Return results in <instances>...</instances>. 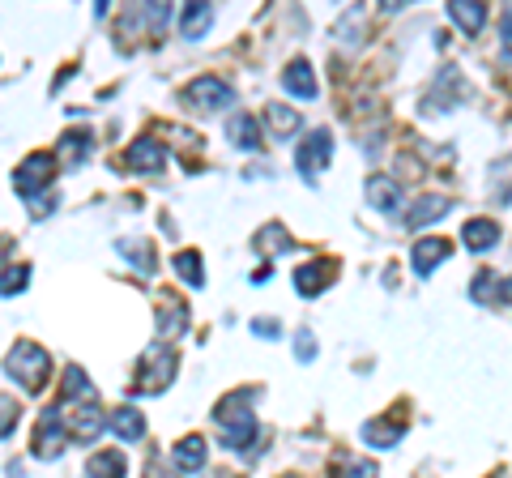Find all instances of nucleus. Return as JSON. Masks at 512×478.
I'll return each instance as SVG.
<instances>
[{"label": "nucleus", "mask_w": 512, "mask_h": 478, "mask_svg": "<svg viewBox=\"0 0 512 478\" xmlns=\"http://www.w3.org/2000/svg\"><path fill=\"white\" fill-rule=\"evenodd\" d=\"M248 402H256V393L252 389H239V393L222 397V402L214 406V423L222 427V444L235 449V453H244L248 444L256 440V414H252Z\"/></svg>", "instance_id": "nucleus-1"}, {"label": "nucleus", "mask_w": 512, "mask_h": 478, "mask_svg": "<svg viewBox=\"0 0 512 478\" xmlns=\"http://www.w3.org/2000/svg\"><path fill=\"white\" fill-rule=\"evenodd\" d=\"M5 376L9 380H18V385L26 393H39L47 380H52V355L39 346V342H18L9 350V359H5Z\"/></svg>", "instance_id": "nucleus-2"}, {"label": "nucleus", "mask_w": 512, "mask_h": 478, "mask_svg": "<svg viewBox=\"0 0 512 478\" xmlns=\"http://www.w3.org/2000/svg\"><path fill=\"white\" fill-rule=\"evenodd\" d=\"M171 376H175V350L167 342H158V346H150L146 355H141V368H137L133 389L137 393H163L171 385Z\"/></svg>", "instance_id": "nucleus-3"}, {"label": "nucleus", "mask_w": 512, "mask_h": 478, "mask_svg": "<svg viewBox=\"0 0 512 478\" xmlns=\"http://www.w3.org/2000/svg\"><path fill=\"white\" fill-rule=\"evenodd\" d=\"M184 103L192 111H201V116H214V111L235 103V90L227 82H218V77H197V82L184 90Z\"/></svg>", "instance_id": "nucleus-4"}, {"label": "nucleus", "mask_w": 512, "mask_h": 478, "mask_svg": "<svg viewBox=\"0 0 512 478\" xmlns=\"http://www.w3.org/2000/svg\"><path fill=\"white\" fill-rule=\"evenodd\" d=\"M56 167H60V163H56V154H43V150H39V154H30L26 163L13 171V188H18V197H26V201H30V197H39V188H43V184H52Z\"/></svg>", "instance_id": "nucleus-5"}, {"label": "nucleus", "mask_w": 512, "mask_h": 478, "mask_svg": "<svg viewBox=\"0 0 512 478\" xmlns=\"http://www.w3.org/2000/svg\"><path fill=\"white\" fill-rule=\"evenodd\" d=\"M329 154H333V137L325 129H312L308 137H303L299 150H295V167H299L303 180H316L320 167L329 163Z\"/></svg>", "instance_id": "nucleus-6"}, {"label": "nucleus", "mask_w": 512, "mask_h": 478, "mask_svg": "<svg viewBox=\"0 0 512 478\" xmlns=\"http://www.w3.org/2000/svg\"><path fill=\"white\" fill-rule=\"evenodd\" d=\"M64 440H69V427H64L60 410H47L39 427H35V444H30V453H35L39 461H56L64 453Z\"/></svg>", "instance_id": "nucleus-7"}, {"label": "nucleus", "mask_w": 512, "mask_h": 478, "mask_svg": "<svg viewBox=\"0 0 512 478\" xmlns=\"http://www.w3.org/2000/svg\"><path fill=\"white\" fill-rule=\"evenodd\" d=\"M60 410V419H64V427H69V440H94V436H99L103 432V414H99V406H69V402H64V406H56Z\"/></svg>", "instance_id": "nucleus-8"}, {"label": "nucleus", "mask_w": 512, "mask_h": 478, "mask_svg": "<svg viewBox=\"0 0 512 478\" xmlns=\"http://www.w3.org/2000/svg\"><path fill=\"white\" fill-rule=\"evenodd\" d=\"M163 163H167V150H163V141H154V137H137L133 146H128V154H124V167L141 171V175L163 171Z\"/></svg>", "instance_id": "nucleus-9"}, {"label": "nucleus", "mask_w": 512, "mask_h": 478, "mask_svg": "<svg viewBox=\"0 0 512 478\" xmlns=\"http://www.w3.org/2000/svg\"><path fill=\"white\" fill-rule=\"evenodd\" d=\"M90 150H94V137L82 133V129H73V133H64V137L56 141V163H60L64 171H77V167H86Z\"/></svg>", "instance_id": "nucleus-10"}, {"label": "nucleus", "mask_w": 512, "mask_h": 478, "mask_svg": "<svg viewBox=\"0 0 512 478\" xmlns=\"http://www.w3.org/2000/svg\"><path fill=\"white\" fill-rule=\"evenodd\" d=\"M448 252H453V244H448V239H436V235H427V239H419V244H414V252H410V261H414V274H436V265L448 257Z\"/></svg>", "instance_id": "nucleus-11"}, {"label": "nucleus", "mask_w": 512, "mask_h": 478, "mask_svg": "<svg viewBox=\"0 0 512 478\" xmlns=\"http://www.w3.org/2000/svg\"><path fill=\"white\" fill-rule=\"evenodd\" d=\"M282 86L291 90V99L312 103V99H316V73H312L308 60H291V65H286V73H282Z\"/></svg>", "instance_id": "nucleus-12"}, {"label": "nucleus", "mask_w": 512, "mask_h": 478, "mask_svg": "<svg viewBox=\"0 0 512 478\" xmlns=\"http://www.w3.org/2000/svg\"><path fill=\"white\" fill-rule=\"evenodd\" d=\"M184 325H188V308L180 304L175 295H163L158 299V338H180L184 333Z\"/></svg>", "instance_id": "nucleus-13"}, {"label": "nucleus", "mask_w": 512, "mask_h": 478, "mask_svg": "<svg viewBox=\"0 0 512 478\" xmlns=\"http://www.w3.org/2000/svg\"><path fill=\"white\" fill-rule=\"evenodd\" d=\"M210 26H214V5L210 0H188L184 13H180V35L184 39H201Z\"/></svg>", "instance_id": "nucleus-14"}, {"label": "nucleus", "mask_w": 512, "mask_h": 478, "mask_svg": "<svg viewBox=\"0 0 512 478\" xmlns=\"http://www.w3.org/2000/svg\"><path fill=\"white\" fill-rule=\"evenodd\" d=\"M363 193H367V201H372V210H380V214H393L397 205H402V188H397L389 175H372Z\"/></svg>", "instance_id": "nucleus-15"}, {"label": "nucleus", "mask_w": 512, "mask_h": 478, "mask_svg": "<svg viewBox=\"0 0 512 478\" xmlns=\"http://www.w3.org/2000/svg\"><path fill=\"white\" fill-rule=\"evenodd\" d=\"M448 18L466 30V35H478L487 22V5L483 0H448Z\"/></svg>", "instance_id": "nucleus-16"}, {"label": "nucleus", "mask_w": 512, "mask_h": 478, "mask_svg": "<svg viewBox=\"0 0 512 478\" xmlns=\"http://www.w3.org/2000/svg\"><path fill=\"white\" fill-rule=\"evenodd\" d=\"M448 210H453V201L448 197H423V201H414L410 210H406V227H427V222H440Z\"/></svg>", "instance_id": "nucleus-17"}, {"label": "nucleus", "mask_w": 512, "mask_h": 478, "mask_svg": "<svg viewBox=\"0 0 512 478\" xmlns=\"http://www.w3.org/2000/svg\"><path fill=\"white\" fill-rule=\"evenodd\" d=\"M329 282H333V274H329V265H320V261H308V265H299V269H295V291H299L303 299L320 295Z\"/></svg>", "instance_id": "nucleus-18"}, {"label": "nucleus", "mask_w": 512, "mask_h": 478, "mask_svg": "<svg viewBox=\"0 0 512 478\" xmlns=\"http://www.w3.org/2000/svg\"><path fill=\"white\" fill-rule=\"evenodd\" d=\"M107 427H111V432H116L120 440H141V436H146V414H141L137 406H120V410L107 419Z\"/></svg>", "instance_id": "nucleus-19"}, {"label": "nucleus", "mask_w": 512, "mask_h": 478, "mask_svg": "<svg viewBox=\"0 0 512 478\" xmlns=\"http://www.w3.org/2000/svg\"><path fill=\"white\" fill-rule=\"evenodd\" d=\"M495 239H500V227H495L491 218H470L466 231H461V244H466L470 252H487L495 248Z\"/></svg>", "instance_id": "nucleus-20"}, {"label": "nucleus", "mask_w": 512, "mask_h": 478, "mask_svg": "<svg viewBox=\"0 0 512 478\" xmlns=\"http://www.w3.org/2000/svg\"><path fill=\"white\" fill-rule=\"evenodd\" d=\"M402 432H406V423L402 419H372V423H363V440L372 444V449H393L397 440H402Z\"/></svg>", "instance_id": "nucleus-21"}, {"label": "nucleus", "mask_w": 512, "mask_h": 478, "mask_svg": "<svg viewBox=\"0 0 512 478\" xmlns=\"http://www.w3.org/2000/svg\"><path fill=\"white\" fill-rule=\"evenodd\" d=\"M265 124H269V133H274L278 141H291L295 129H299V111H291L286 103H269L265 107Z\"/></svg>", "instance_id": "nucleus-22"}, {"label": "nucleus", "mask_w": 512, "mask_h": 478, "mask_svg": "<svg viewBox=\"0 0 512 478\" xmlns=\"http://www.w3.org/2000/svg\"><path fill=\"white\" fill-rule=\"evenodd\" d=\"M175 470H184V474H197L205 466V440L201 436H184L180 444H175Z\"/></svg>", "instance_id": "nucleus-23"}, {"label": "nucleus", "mask_w": 512, "mask_h": 478, "mask_svg": "<svg viewBox=\"0 0 512 478\" xmlns=\"http://www.w3.org/2000/svg\"><path fill=\"white\" fill-rule=\"evenodd\" d=\"M227 133H231V146H239V150H261V124H256V116H235Z\"/></svg>", "instance_id": "nucleus-24"}, {"label": "nucleus", "mask_w": 512, "mask_h": 478, "mask_svg": "<svg viewBox=\"0 0 512 478\" xmlns=\"http://www.w3.org/2000/svg\"><path fill=\"white\" fill-rule=\"evenodd\" d=\"M120 257L133 261L141 274H154V248H150V239H120Z\"/></svg>", "instance_id": "nucleus-25"}, {"label": "nucleus", "mask_w": 512, "mask_h": 478, "mask_svg": "<svg viewBox=\"0 0 512 478\" xmlns=\"http://www.w3.org/2000/svg\"><path fill=\"white\" fill-rule=\"evenodd\" d=\"M291 244H295V239L286 235V231L278 227V222H269V227H265L261 235H256V248H261L265 257H278V252H291Z\"/></svg>", "instance_id": "nucleus-26"}, {"label": "nucleus", "mask_w": 512, "mask_h": 478, "mask_svg": "<svg viewBox=\"0 0 512 478\" xmlns=\"http://www.w3.org/2000/svg\"><path fill=\"white\" fill-rule=\"evenodd\" d=\"M175 274H180L192 291L205 286V274H201V252H175Z\"/></svg>", "instance_id": "nucleus-27"}, {"label": "nucleus", "mask_w": 512, "mask_h": 478, "mask_svg": "<svg viewBox=\"0 0 512 478\" xmlns=\"http://www.w3.org/2000/svg\"><path fill=\"white\" fill-rule=\"evenodd\" d=\"M128 466H124V457H120V449H111V453H94L90 461H86V474H94V478H103V474H124Z\"/></svg>", "instance_id": "nucleus-28"}, {"label": "nucleus", "mask_w": 512, "mask_h": 478, "mask_svg": "<svg viewBox=\"0 0 512 478\" xmlns=\"http://www.w3.org/2000/svg\"><path fill=\"white\" fill-rule=\"evenodd\" d=\"M94 389H90V380H86V372L82 368H69L64 372V385H60V402H73V397H90Z\"/></svg>", "instance_id": "nucleus-29"}, {"label": "nucleus", "mask_w": 512, "mask_h": 478, "mask_svg": "<svg viewBox=\"0 0 512 478\" xmlns=\"http://www.w3.org/2000/svg\"><path fill=\"white\" fill-rule=\"evenodd\" d=\"M26 282H30L26 265H5V274H0V295H18V291H26Z\"/></svg>", "instance_id": "nucleus-30"}, {"label": "nucleus", "mask_w": 512, "mask_h": 478, "mask_svg": "<svg viewBox=\"0 0 512 478\" xmlns=\"http://www.w3.org/2000/svg\"><path fill=\"white\" fill-rule=\"evenodd\" d=\"M359 30H363V9H350L346 18L333 26V39H338V43H355V39H359Z\"/></svg>", "instance_id": "nucleus-31"}, {"label": "nucleus", "mask_w": 512, "mask_h": 478, "mask_svg": "<svg viewBox=\"0 0 512 478\" xmlns=\"http://www.w3.org/2000/svg\"><path fill=\"white\" fill-rule=\"evenodd\" d=\"M167 13H171V0H146V26L154 35L167 26Z\"/></svg>", "instance_id": "nucleus-32"}, {"label": "nucleus", "mask_w": 512, "mask_h": 478, "mask_svg": "<svg viewBox=\"0 0 512 478\" xmlns=\"http://www.w3.org/2000/svg\"><path fill=\"white\" fill-rule=\"evenodd\" d=\"M295 355H299L303 363H312V359H316V338H312L308 329H303V333H295Z\"/></svg>", "instance_id": "nucleus-33"}, {"label": "nucleus", "mask_w": 512, "mask_h": 478, "mask_svg": "<svg viewBox=\"0 0 512 478\" xmlns=\"http://www.w3.org/2000/svg\"><path fill=\"white\" fill-rule=\"evenodd\" d=\"M13 414H18V406L0 397V436H9V432H13Z\"/></svg>", "instance_id": "nucleus-34"}, {"label": "nucleus", "mask_w": 512, "mask_h": 478, "mask_svg": "<svg viewBox=\"0 0 512 478\" xmlns=\"http://www.w3.org/2000/svg\"><path fill=\"white\" fill-rule=\"evenodd\" d=\"M252 333H261V338H278V321H252Z\"/></svg>", "instance_id": "nucleus-35"}, {"label": "nucleus", "mask_w": 512, "mask_h": 478, "mask_svg": "<svg viewBox=\"0 0 512 478\" xmlns=\"http://www.w3.org/2000/svg\"><path fill=\"white\" fill-rule=\"evenodd\" d=\"M500 43H504L508 52H512V9L504 13V22H500Z\"/></svg>", "instance_id": "nucleus-36"}, {"label": "nucleus", "mask_w": 512, "mask_h": 478, "mask_svg": "<svg viewBox=\"0 0 512 478\" xmlns=\"http://www.w3.org/2000/svg\"><path fill=\"white\" fill-rule=\"evenodd\" d=\"M406 5H410V0H380L384 13H397V9H406Z\"/></svg>", "instance_id": "nucleus-37"}, {"label": "nucleus", "mask_w": 512, "mask_h": 478, "mask_svg": "<svg viewBox=\"0 0 512 478\" xmlns=\"http://www.w3.org/2000/svg\"><path fill=\"white\" fill-rule=\"evenodd\" d=\"M107 5H111V0H94V13H107Z\"/></svg>", "instance_id": "nucleus-38"}]
</instances>
